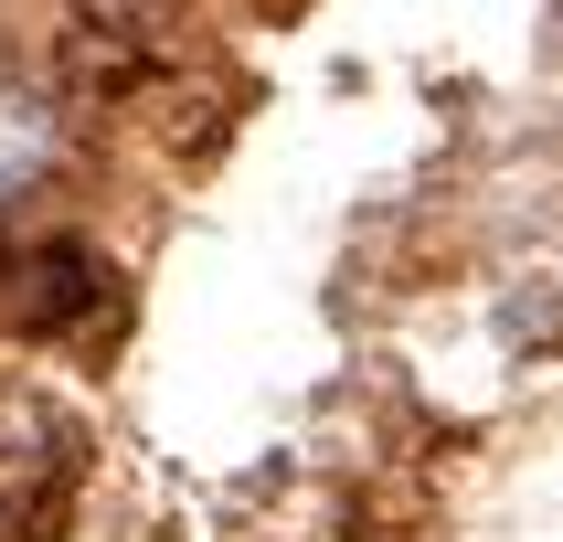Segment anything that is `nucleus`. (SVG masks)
<instances>
[{
	"label": "nucleus",
	"instance_id": "nucleus-1",
	"mask_svg": "<svg viewBox=\"0 0 563 542\" xmlns=\"http://www.w3.org/2000/svg\"><path fill=\"white\" fill-rule=\"evenodd\" d=\"M54 159H64V128L43 96H0V213L11 202H32V191L54 181Z\"/></svg>",
	"mask_w": 563,
	"mask_h": 542
}]
</instances>
